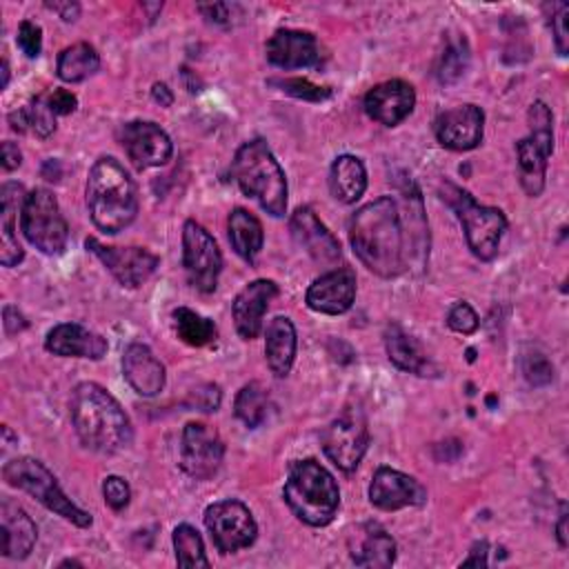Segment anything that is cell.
<instances>
[{"mask_svg": "<svg viewBox=\"0 0 569 569\" xmlns=\"http://www.w3.org/2000/svg\"><path fill=\"white\" fill-rule=\"evenodd\" d=\"M87 207L93 224L104 233H118L133 222L138 213L136 184L116 158L102 156L93 162L87 178Z\"/></svg>", "mask_w": 569, "mask_h": 569, "instance_id": "3", "label": "cell"}, {"mask_svg": "<svg viewBox=\"0 0 569 569\" xmlns=\"http://www.w3.org/2000/svg\"><path fill=\"white\" fill-rule=\"evenodd\" d=\"M520 371L533 387H545L553 380V365L536 347H525L520 353Z\"/></svg>", "mask_w": 569, "mask_h": 569, "instance_id": "37", "label": "cell"}, {"mask_svg": "<svg viewBox=\"0 0 569 569\" xmlns=\"http://www.w3.org/2000/svg\"><path fill=\"white\" fill-rule=\"evenodd\" d=\"M44 349L62 358L100 360L107 353V340L78 322H62L47 333Z\"/></svg>", "mask_w": 569, "mask_h": 569, "instance_id": "23", "label": "cell"}, {"mask_svg": "<svg viewBox=\"0 0 569 569\" xmlns=\"http://www.w3.org/2000/svg\"><path fill=\"white\" fill-rule=\"evenodd\" d=\"M556 533H558L560 547L565 549L569 545V538H567V507L565 505H562V511H560V518H558V525H556Z\"/></svg>", "mask_w": 569, "mask_h": 569, "instance_id": "53", "label": "cell"}, {"mask_svg": "<svg viewBox=\"0 0 569 569\" xmlns=\"http://www.w3.org/2000/svg\"><path fill=\"white\" fill-rule=\"evenodd\" d=\"M278 296V284L273 280H253L244 284L238 296L231 302V316L236 331L244 340H253L262 329L264 311L269 309V302Z\"/></svg>", "mask_w": 569, "mask_h": 569, "instance_id": "22", "label": "cell"}, {"mask_svg": "<svg viewBox=\"0 0 569 569\" xmlns=\"http://www.w3.org/2000/svg\"><path fill=\"white\" fill-rule=\"evenodd\" d=\"M385 349L389 360L409 373L416 376H433V365L429 360V356L422 351L420 342L409 336L407 331H402L398 325H389L385 331Z\"/></svg>", "mask_w": 569, "mask_h": 569, "instance_id": "29", "label": "cell"}, {"mask_svg": "<svg viewBox=\"0 0 569 569\" xmlns=\"http://www.w3.org/2000/svg\"><path fill=\"white\" fill-rule=\"evenodd\" d=\"M482 127L485 113L476 104H460L447 109L433 122L438 142L451 151H469L478 147L482 140Z\"/></svg>", "mask_w": 569, "mask_h": 569, "instance_id": "18", "label": "cell"}, {"mask_svg": "<svg viewBox=\"0 0 569 569\" xmlns=\"http://www.w3.org/2000/svg\"><path fill=\"white\" fill-rule=\"evenodd\" d=\"M102 496H104V502L113 509V511H120L129 505L131 500V489H129V482L120 476H107L104 478V485H102Z\"/></svg>", "mask_w": 569, "mask_h": 569, "instance_id": "42", "label": "cell"}, {"mask_svg": "<svg viewBox=\"0 0 569 569\" xmlns=\"http://www.w3.org/2000/svg\"><path fill=\"white\" fill-rule=\"evenodd\" d=\"M349 553L358 567L385 569L396 560V542L378 522H367L353 536Z\"/></svg>", "mask_w": 569, "mask_h": 569, "instance_id": "27", "label": "cell"}, {"mask_svg": "<svg viewBox=\"0 0 569 569\" xmlns=\"http://www.w3.org/2000/svg\"><path fill=\"white\" fill-rule=\"evenodd\" d=\"M442 198L456 211L458 220L462 222L467 244L471 253L480 260H493L507 229V218L496 207H485L473 200L471 193L462 191L456 184H445Z\"/></svg>", "mask_w": 569, "mask_h": 569, "instance_id": "6", "label": "cell"}, {"mask_svg": "<svg viewBox=\"0 0 569 569\" xmlns=\"http://www.w3.org/2000/svg\"><path fill=\"white\" fill-rule=\"evenodd\" d=\"M27 116H29V129L38 138H49L56 131V113L51 111L47 96H38L27 104Z\"/></svg>", "mask_w": 569, "mask_h": 569, "instance_id": "40", "label": "cell"}, {"mask_svg": "<svg viewBox=\"0 0 569 569\" xmlns=\"http://www.w3.org/2000/svg\"><path fill=\"white\" fill-rule=\"evenodd\" d=\"M487 551H489V545L485 540L476 542L471 547V556L467 560H462L465 567H485L487 565Z\"/></svg>", "mask_w": 569, "mask_h": 569, "instance_id": "50", "label": "cell"}, {"mask_svg": "<svg viewBox=\"0 0 569 569\" xmlns=\"http://www.w3.org/2000/svg\"><path fill=\"white\" fill-rule=\"evenodd\" d=\"M20 227L24 238L47 256H58L67 247L69 227L49 189L38 187L27 196L20 213Z\"/></svg>", "mask_w": 569, "mask_h": 569, "instance_id": "9", "label": "cell"}, {"mask_svg": "<svg viewBox=\"0 0 569 569\" xmlns=\"http://www.w3.org/2000/svg\"><path fill=\"white\" fill-rule=\"evenodd\" d=\"M369 500L382 511L422 507L427 502V489L413 476L391 467H378L369 485Z\"/></svg>", "mask_w": 569, "mask_h": 569, "instance_id": "16", "label": "cell"}, {"mask_svg": "<svg viewBox=\"0 0 569 569\" xmlns=\"http://www.w3.org/2000/svg\"><path fill=\"white\" fill-rule=\"evenodd\" d=\"M204 525L213 545L222 553L240 551L253 545L258 525L251 511L240 500H218L204 509Z\"/></svg>", "mask_w": 569, "mask_h": 569, "instance_id": "11", "label": "cell"}, {"mask_svg": "<svg viewBox=\"0 0 569 569\" xmlns=\"http://www.w3.org/2000/svg\"><path fill=\"white\" fill-rule=\"evenodd\" d=\"M269 405L271 402H269L267 389L260 382H249L238 391L233 411H236L238 420H242L249 429H256L267 420Z\"/></svg>", "mask_w": 569, "mask_h": 569, "instance_id": "34", "label": "cell"}, {"mask_svg": "<svg viewBox=\"0 0 569 569\" xmlns=\"http://www.w3.org/2000/svg\"><path fill=\"white\" fill-rule=\"evenodd\" d=\"M84 247L113 273L122 287H140L158 267V256L142 247H111L98 238H87Z\"/></svg>", "mask_w": 569, "mask_h": 569, "instance_id": "14", "label": "cell"}, {"mask_svg": "<svg viewBox=\"0 0 569 569\" xmlns=\"http://www.w3.org/2000/svg\"><path fill=\"white\" fill-rule=\"evenodd\" d=\"M549 29L553 33V42L560 56H567L569 51V29H567V18H569V4L567 2H547L542 4Z\"/></svg>", "mask_w": 569, "mask_h": 569, "instance_id": "38", "label": "cell"}, {"mask_svg": "<svg viewBox=\"0 0 569 569\" xmlns=\"http://www.w3.org/2000/svg\"><path fill=\"white\" fill-rule=\"evenodd\" d=\"M9 124H11V129H13V131H18V133L27 131V129H29V116H27V107L11 111V113H9Z\"/></svg>", "mask_w": 569, "mask_h": 569, "instance_id": "51", "label": "cell"}, {"mask_svg": "<svg viewBox=\"0 0 569 569\" xmlns=\"http://www.w3.org/2000/svg\"><path fill=\"white\" fill-rule=\"evenodd\" d=\"M296 329L284 316H276L264 329V356L273 376L284 378L296 358Z\"/></svg>", "mask_w": 569, "mask_h": 569, "instance_id": "28", "label": "cell"}, {"mask_svg": "<svg viewBox=\"0 0 569 569\" xmlns=\"http://www.w3.org/2000/svg\"><path fill=\"white\" fill-rule=\"evenodd\" d=\"M527 120L531 133L516 144L518 176L527 196H540L545 189L547 158L553 151V116L542 100H536L529 107Z\"/></svg>", "mask_w": 569, "mask_h": 569, "instance_id": "8", "label": "cell"}, {"mask_svg": "<svg viewBox=\"0 0 569 569\" xmlns=\"http://www.w3.org/2000/svg\"><path fill=\"white\" fill-rule=\"evenodd\" d=\"M16 44L20 47V51L27 58H38L40 49H42V29L38 24H33L31 20H22L18 27Z\"/></svg>", "mask_w": 569, "mask_h": 569, "instance_id": "43", "label": "cell"}, {"mask_svg": "<svg viewBox=\"0 0 569 569\" xmlns=\"http://www.w3.org/2000/svg\"><path fill=\"white\" fill-rule=\"evenodd\" d=\"M27 196L29 193H24L22 184L18 182H4L0 189V262L2 267H16L24 258V251L16 238V218L18 213H22Z\"/></svg>", "mask_w": 569, "mask_h": 569, "instance_id": "26", "label": "cell"}, {"mask_svg": "<svg viewBox=\"0 0 569 569\" xmlns=\"http://www.w3.org/2000/svg\"><path fill=\"white\" fill-rule=\"evenodd\" d=\"M447 325H449V329L469 336V333H473V331L478 329V316H476V311L471 309V305H467V302H456V305L449 309Z\"/></svg>", "mask_w": 569, "mask_h": 569, "instance_id": "44", "label": "cell"}, {"mask_svg": "<svg viewBox=\"0 0 569 569\" xmlns=\"http://www.w3.org/2000/svg\"><path fill=\"white\" fill-rule=\"evenodd\" d=\"M224 456V445L216 429L204 422H187L180 440V467L196 480L211 478Z\"/></svg>", "mask_w": 569, "mask_h": 569, "instance_id": "13", "label": "cell"}, {"mask_svg": "<svg viewBox=\"0 0 569 569\" xmlns=\"http://www.w3.org/2000/svg\"><path fill=\"white\" fill-rule=\"evenodd\" d=\"M267 60L280 69H307L318 67L325 60L322 47L316 36L298 29H278L267 40Z\"/></svg>", "mask_w": 569, "mask_h": 569, "instance_id": "17", "label": "cell"}, {"mask_svg": "<svg viewBox=\"0 0 569 569\" xmlns=\"http://www.w3.org/2000/svg\"><path fill=\"white\" fill-rule=\"evenodd\" d=\"M2 478L7 485L27 491L38 502H42L49 511L62 516L64 520L73 522L76 527L91 525V516L64 496V491L56 482L53 473L40 460L27 458V456L13 458L2 467Z\"/></svg>", "mask_w": 569, "mask_h": 569, "instance_id": "7", "label": "cell"}, {"mask_svg": "<svg viewBox=\"0 0 569 569\" xmlns=\"http://www.w3.org/2000/svg\"><path fill=\"white\" fill-rule=\"evenodd\" d=\"M36 538V522L22 507L4 498L0 502V553L13 560H22L33 549Z\"/></svg>", "mask_w": 569, "mask_h": 569, "instance_id": "24", "label": "cell"}, {"mask_svg": "<svg viewBox=\"0 0 569 569\" xmlns=\"http://www.w3.org/2000/svg\"><path fill=\"white\" fill-rule=\"evenodd\" d=\"M9 84V64L7 60H2V89Z\"/></svg>", "mask_w": 569, "mask_h": 569, "instance_id": "55", "label": "cell"}, {"mask_svg": "<svg viewBox=\"0 0 569 569\" xmlns=\"http://www.w3.org/2000/svg\"><path fill=\"white\" fill-rule=\"evenodd\" d=\"M269 84L280 87V91H284V93H289L293 98L309 100V102H320V100H327L331 96L329 87L313 84L307 78H273V80H269Z\"/></svg>", "mask_w": 569, "mask_h": 569, "instance_id": "39", "label": "cell"}, {"mask_svg": "<svg viewBox=\"0 0 569 569\" xmlns=\"http://www.w3.org/2000/svg\"><path fill=\"white\" fill-rule=\"evenodd\" d=\"M369 447L367 418L358 407H347L329 422L322 433V449L327 458L342 471H353Z\"/></svg>", "mask_w": 569, "mask_h": 569, "instance_id": "10", "label": "cell"}, {"mask_svg": "<svg viewBox=\"0 0 569 569\" xmlns=\"http://www.w3.org/2000/svg\"><path fill=\"white\" fill-rule=\"evenodd\" d=\"M329 189L338 202L342 204L356 202L367 189V171L360 158L349 153L338 156L329 171Z\"/></svg>", "mask_w": 569, "mask_h": 569, "instance_id": "30", "label": "cell"}, {"mask_svg": "<svg viewBox=\"0 0 569 569\" xmlns=\"http://www.w3.org/2000/svg\"><path fill=\"white\" fill-rule=\"evenodd\" d=\"M231 176L242 193L256 198L260 207L280 218L287 209V178L273 151L262 138L244 142L231 162Z\"/></svg>", "mask_w": 569, "mask_h": 569, "instance_id": "5", "label": "cell"}, {"mask_svg": "<svg viewBox=\"0 0 569 569\" xmlns=\"http://www.w3.org/2000/svg\"><path fill=\"white\" fill-rule=\"evenodd\" d=\"M198 11L216 24H229L231 22V7L224 2H211V4H198Z\"/></svg>", "mask_w": 569, "mask_h": 569, "instance_id": "46", "label": "cell"}, {"mask_svg": "<svg viewBox=\"0 0 569 569\" xmlns=\"http://www.w3.org/2000/svg\"><path fill=\"white\" fill-rule=\"evenodd\" d=\"M2 325H4V329H7V333H18V331H22V329H27V320H24V316L16 309V307H11V305H7L4 309H2Z\"/></svg>", "mask_w": 569, "mask_h": 569, "instance_id": "47", "label": "cell"}, {"mask_svg": "<svg viewBox=\"0 0 569 569\" xmlns=\"http://www.w3.org/2000/svg\"><path fill=\"white\" fill-rule=\"evenodd\" d=\"M469 67V47L465 38H451L438 58L436 76L442 84L458 82Z\"/></svg>", "mask_w": 569, "mask_h": 569, "instance_id": "35", "label": "cell"}, {"mask_svg": "<svg viewBox=\"0 0 569 569\" xmlns=\"http://www.w3.org/2000/svg\"><path fill=\"white\" fill-rule=\"evenodd\" d=\"M47 102L56 116L73 113L78 107V98L69 89H53L47 93Z\"/></svg>", "mask_w": 569, "mask_h": 569, "instance_id": "45", "label": "cell"}, {"mask_svg": "<svg viewBox=\"0 0 569 569\" xmlns=\"http://www.w3.org/2000/svg\"><path fill=\"white\" fill-rule=\"evenodd\" d=\"M151 96L156 102H160V107H169L173 102V93L169 91V87L164 82H156L151 89Z\"/></svg>", "mask_w": 569, "mask_h": 569, "instance_id": "52", "label": "cell"}, {"mask_svg": "<svg viewBox=\"0 0 569 569\" xmlns=\"http://www.w3.org/2000/svg\"><path fill=\"white\" fill-rule=\"evenodd\" d=\"M122 373L131 389L144 398L158 396L164 387V367L147 345L133 342L124 349Z\"/></svg>", "mask_w": 569, "mask_h": 569, "instance_id": "25", "label": "cell"}, {"mask_svg": "<svg viewBox=\"0 0 569 569\" xmlns=\"http://www.w3.org/2000/svg\"><path fill=\"white\" fill-rule=\"evenodd\" d=\"M282 496L293 516L309 527L329 525L340 505V491L333 476L311 458L289 467Z\"/></svg>", "mask_w": 569, "mask_h": 569, "instance_id": "4", "label": "cell"}, {"mask_svg": "<svg viewBox=\"0 0 569 569\" xmlns=\"http://www.w3.org/2000/svg\"><path fill=\"white\" fill-rule=\"evenodd\" d=\"M0 156H2V167H4L7 171L18 169V167H20V162H22V153H20L18 144H13V142H9V140H7V142H2Z\"/></svg>", "mask_w": 569, "mask_h": 569, "instance_id": "48", "label": "cell"}, {"mask_svg": "<svg viewBox=\"0 0 569 569\" xmlns=\"http://www.w3.org/2000/svg\"><path fill=\"white\" fill-rule=\"evenodd\" d=\"M220 400H222V393H220V387L213 385V382H204V385H198L196 389L189 391L184 405L189 409H198V411H216L220 407Z\"/></svg>", "mask_w": 569, "mask_h": 569, "instance_id": "41", "label": "cell"}, {"mask_svg": "<svg viewBox=\"0 0 569 569\" xmlns=\"http://www.w3.org/2000/svg\"><path fill=\"white\" fill-rule=\"evenodd\" d=\"M293 240L311 256L313 262L331 267L340 260V242L336 236L318 220L309 207H298L289 220Z\"/></svg>", "mask_w": 569, "mask_h": 569, "instance_id": "21", "label": "cell"}, {"mask_svg": "<svg viewBox=\"0 0 569 569\" xmlns=\"http://www.w3.org/2000/svg\"><path fill=\"white\" fill-rule=\"evenodd\" d=\"M227 229H229V242H231L233 251L240 258H244L247 262H253L264 242L260 220L253 213H249L247 209L238 207L229 213Z\"/></svg>", "mask_w": 569, "mask_h": 569, "instance_id": "31", "label": "cell"}, {"mask_svg": "<svg viewBox=\"0 0 569 569\" xmlns=\"http://www.w3.org/2000/svg\"><path fill=\"white\" fill-rule=\"evenodd\" d=\"M356 300V273L349 267H338L316 278L305 296L309 309L327 316H338L351 309Z\"/></svg>", "mask_w": 569, "mask_h": 569, "instance_id": "19", "label": "cell"}, {"mask_svg": "<svg viewBox=\"0 0 569 569\" xmlns=\"http://www.w3.org/2000/svg\"><path fill=\"white\" fill-rule=\"evenodd\" d=\"M120 142L136 169L160 167L173 153V144L167 131L149 120L127 122L120 129Z\"/></svg>", "mask_w": 569, "mask_h": 569, "instance_id": "15", "label": "cell"}, {"mask_svg": "<svg viewBox=\"0 0 569 569\" xmlns=\"http://www.w3.org/2000/svg\"><path fill=\"white\" fill-rule=\"evenodd\" d=\"M182 267L196 289L204 293L216 289L222 256L211 233L196 220H187L182 227Z\"/></svg>", "mask_w": 569, "mask_h": 569, "instance_id": "12", "label": "cell"}, {"mask_svg": "<svg viewBox=\"0 0 569 569\" xmlns=\"http://www.w3.org/2000/svg\"><path fill=\"white\" fill-rule=\"evenodd\" d=\"M100 67L96 49L87 42H76L60 51L56 62V73L62 82H82L93 76Z\"/></svg>", "mask_w": 569, "mask_h": 569, "instance_id": "32", "label": "cell"}, {"mask_svg": "<svg viewBox=\"0 0 569 569\" xmlns=\"http://www.w3.org/2000/svg\"><path fill=\"white\" fill-rule=\"evenodd\" d=\"M173 325L178 331V338L191 347H204L211 345L218 336V329L213 325V320L196 313L193 309L187 307H178L173 311Z\"/></svg>", "mask_w": 569, "mask_h": 569, "instance_id": "33", "label": "cell"}, {"mask_svg": "<svg viewBox=\"0 0 569 569\" xmlns=\"http://www.w3.org/2000/svg\"><path fill=\"white\" fill-rule=\"evenodd\" d=\"M71 422L80 442L98 453L129 447L133 427L120 402L98 382H80L71 393Z\"/></svg>", "mask_w": 569, "mask_h": 569, "instance_id": "2", "label": "cell"}, {"mask_svg": "<svg viewBox=\"0 0 569 569\" xmlns=\"http://www.w3.org/2000/svg\"><path fill=\"white\" fill-rule=\"evenodd\" d=\"M51 11H56L64 22H73L80 16V4L78 2H47Z\"/></svg>", "mask_w": 569, "mask_h": 569, "instance_id": "49", "label": "cell"}, {"mask_svg": "<svg viewBox=\"0 0 569 569\" xmlns=\"http://www.w3.org/2000/svg\"><path fill=\"white\" fill-rule=\"evenodd\" d=\"M362 104L371 120L385 127H396L413 111L416 91L409 82L396 78L369 89Z\"/></svg>", "mask_w": 569, "mask_h": 569, "instance_id": "20", "label": "cell"}, {"mask_svg": "<svg viewBox=\"0 0 569 569\" xmlns=\"http://www.w3.org/2000/svg\"><path fill=\"white\" fill-rule=\"evenodd\" d=\"M349 240L360 262L380 278H396L407 267L405 231L398 202L382 196L360 207L349 222Z\"/></svg>", "mask_w": 569, "mask_h": 569, "instance_id": "1", "label": "cell"}, {"mask_svg": "<svg viewBox=\"0 0 569 569\" xmlns=\"http://www.w3.org/2000/svg\"><path fill=\"white\" fill-rule=\"evenodd\" d=\"M173 549L180 567H209L202 538L191 525H178L173 529Z\"/></svg>", "mask_w": 569, "mask_h": 569, "instance_id": "36", "label": "cell"}, {"mask_svg": "<svg viewBox=\"0 0 569 569\" xmlns=\"http://www.w3.org/2000/svg\"><path fill=\"white\" fill-rule=\"evenodd\" d=\"M42 176L47 180H60V162L58 160H47L42 167Z\"/></svg>", "mask_w": 569, "mask_h": 569, "instance_id": "54", "label": "cell"}]
</instances>
